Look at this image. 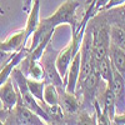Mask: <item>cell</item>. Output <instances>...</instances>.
Wrapping results in <instances>:
<instances>
[{
	"label": "cell",
	"mask_w": 125,
	"mask_h": 125,
	"mask_svg": "<svg viewBox=\"0 0 125 125\" xmlns=\"http://www.w3.org/2000/svg\"><path fill=\"white\" fill-rule=\"evenodd\" d=\"M89 28L93 34V56L94 61L99 62L104 58L109 55L110 48V24L101 15L98 13L89 21Z\"/></svg>",
	"instance_id": "obj_1"
},
{
	"label": "cell",
	"mask_w": 125,
	"mask_h": 125,
	"mask_svg": "<svg viewBox=\"0 0 125 125\" xmlns=\"http://www.w3.org/2000/svg\"><path fill=\"white\" fill-rule=\"evenodd\" d=\"M80 6V3L76 0H66L62 3L53 15L44 18V20L53 28H58L59 25H69L71 29V34L74 35L78 29V18H76V10Z\"/></svg>",
	"instance_id": "obj_2"
},
{
	"label": "cell",
	"mask_w": 125,
	"mask_h": 125,
	"mask_svg": "<svg viewBox=\"0 0 125 125\" xmlns=\"http://www.w3.org/2000/svg\"><path fill=\"white\" fill-rule=\"evenodd\" d=\"M4 124H8V125H44L46 124V121L24 105L19 96V91H18V103L15 104V106L11 110H9Z\"/></svg>",
	"instance_id": "obj_3"
},
{
	"label": "cell",
	"mask_w": 125,
	"mask_h": 125,
	"mask_svg": "<svg viewBox=\"0 0 125 125\" xmlns=\"http://www.w3.org/2000/svg\"><path fill=\"white\" fill-rule=\"evenodd\" d=\"M56 55H58V51L53 48L51 43H49V45L46 46L45 51L43 53L39 61L44 68L45 81L50 83V84H54L58 88V90H60V89H65V83H64V79L60 76L59 71L56 69V65H55Z\"/></svg>",
	"instance_id": "obj_4"
},
{
	"label": "cell",
	"mask_w": 125,
	"mask_h": 125,
	"mask_svg": "<svg viewBox=\"0 0 125 125\" xmlns=\"http://www.w3.org/2000/svg\"><path fill=\"white\" fill-rule=\"evenodd\" d=\"M108 86L111 89L115 98L116 113H125V76L113 68V80Z\"/></svg>",
	"instance_id": "obj_5"
},
{
	"label": "cell",
	"mask_w": 125,
	"mask_h": 125,
	"mask_svg": "<svg viewBox=\"0 0 125 125\" xmlns=\"http://www.w3.org/2000/svg\"><path fill=\"white\" fill-rule=\"evenodd\" d=\"M59 96H60L59 104L66 115H78V113L81 110V100L76 94L68 93L65 89H60Z\"/></svg>",
	"instance_id": "obj_6"
},
{
	"label": "cell",
	"mask_w": 125,
	"mask_h": 125,
	"mask_svg": "<svg viewBox=\"0 0 125 125\" xmlns=\"http://www.w3.org/2000/svg\"><path fill=\"white\" fill-rule=\"evenodd\" d=\"M80 50L75 54V56L73 58L68 73H66V76L64 79L65 83V90L68 93H75L76 91V86H78V81H79V75H80V64H81V60H80Z\"/></svg>",
	"instance_id": "obj_7"
},
{
	"label": "cell",
	"mask_w": 125,
	"mask_h": 125,
	"mask_svg": "<svg viewBox=\"0 0 125 125\" xmlns=\"http://www.w3.org/2000/svg\"><path fill=\"white\" fill-rule=\"evenodd\" d=\"M0 100L5 110H11L18 103V88L15 86L11 78H9L0 86Z\"/></svg>",
	"instance_id": "obj_8"
},
{
	"label": "cell",
	"mask_w": 125,
	"mask_h": 125,
	"mask_svg": "<svg viewBox=\"0 0 125 125\" xmlns=\"http://www.w3.org/2000/svg\"><path fill=\"white\" fill-rule=\"evenodd\" d=\"M78 51L74 50V46H73V43H70L60 51H58V55L55 58V65H56V69L59 71V74L62 79H65L66 76V73H68V69H69V65L73 60V58L75 56V54Z\"/></svg>",
	"instance_id": "obj_9"
},
{
	"label": "cell",
	"mask_w": 125,
	"mask_h": 125,
	"mask_svg": "<svg viewBox=\"0 0 125 125\" xmlns=\"http://www.w3.org/2000/svg\"><path fill=\"white\" fill-rule=\"evenodd\" d=\"M26 39H25V29L18 30L13 35H10L6 40L1 41L0 40V48L5 50L6 53L14 54L18 53L19 50H21L23 48L26 46Z\"/></svg>",
	"instance_id": "obj_10"
},
{
	"label": "cell",
	"mask_w": 125,
	"mask_h": 125,
	"mask_svg": "<svg viewBox=\"0 0 125 125\" xmlns=\"http://www.w3.org/2000/svg\"><path fill=\"white\" fill-rule=\"evenodd\" d=\"M28 53H29V50H28V48L25 46V48H23L21 50H19L18 53H15L11 58H10V60L3 65V68L0 69V86H1L4 83L10 78V75H11L14 68H16L20 62H21V61L26 58Z\"/></svg>",
	"instance_id": "obj_11"
},
{
	"label": "cell",
	"mask_w": 125,
	"mask_h": 125,
	"mask_svg": "<svg viewBox=\"0 0 125 125\" xmlns=\"http://www.w3.org/2000/svg\"><path fill=\"white\" fill-rule=\"evenodd\" d=\"M99 13H101V15L110 25H118L125 30V3L111 9L101 10Z\"/></svg>",
	"instance_id": "obj_12"
},
{
	"label": "cell",
	"mask_w": 125,
	"mask_h": 125,
	"mask_svg": "<svg viewBox=\"0 0 125 125\" xmlns=\"http://www.w3.org/2000/svg\"><path fill=\"white\" fill-rule=\"evenodd\" d=\"M39 23H40V1L39 0H34L33 6H31L30 11L28 13V20H26V25H25V39H26V41L34 34V31L36 30Z\"/></svg>",
	"instance_id": "obj_13"
},
{
	"label": "cell",
	"mask_w": 125,
	"mask_h": 125,
	"mask_svg": "<svg viewBox=\"0 0 125 125\" xmlns=\"http://www.w3.org/2000/svg\"><path fill=\"white\" fill-rule=\"evenodd\" d=\"M109 59L111 61L113 68L118 73H120L123 76H125V51L121 48L116 46L115 44L110 43Z\"/></svg>",
	"instance_id": "obj_14"
},
{
	"label": "cell",
	"mask_w": 125,
	"mask_h": 125,
	"mask_svg": "<svg viewBox=\"0 0 125 125\" xmlns=\"http://www.w3.org/2000/svg\"><path fill=\"white\" fill-rule=\"evenodd\" d=\"M40 106L44 109L46 116H48V121L49 124H59V123H64L65 121V113L62 110V108L60 106V104L58 105H49L45 101H39Z\"/></svg>",
	"instance_id": "obj_15"
},
{
	"label": "cell",
	"mask_w": 125,
	"mask_h": 125,
	"mask_svg": "<svg viewBox=\"0 0 125 125\" xmlns=\"http://www.w3.org/2000/svg\"><path fill=\"white\" fill-rule=\"evenodd\" d=\"M95 66L99 71V75H100L101 80L106 85H109L113 80V65H111V61L109 59V55L106 58H104L103 60H100L99 62H95Z\"/></svg>",
	"instance_id": "obj_16"
},
{
	"label": "cell",
	"mask_w": 125,
	"mask_h": 125,
	"mask_svg": "<svg viewBox=\"0 0 125 125\" xmlns=\"http://www.w3.org/2000/svg\"><path fill=\"white\" fill-rule=\"evenodd\" d=\"M26 84H28L30 93L35 96V99L38 101H44L43 94H44V88H45V84H46V81L44 79L43 80H36V79L26 78Z\"/></svg>",
	"instance_id": "obj_17"
},
{
	"label": "cell",
	"mask_w": 125,
	"mask_h": 125,
	"mask_svg": "<svg viewBox=\"0 0 125 125\" xmlns=\"http://www.w3.org/2000/svg\"><path fill=\"white\" fill-rule=\"evenodd\" d=\"M44 101L49 105H58L60 101V96H59V90L54 84L46 83L45 88H44V94H43Z\"/></svg>",
	"instance_id": "obj_18"
},
{
	"label": "cell",
	"mask_w": 125,
	"mask_h": 125,
	"mask_svg": "<svg viewBox=\"0 0 125 125\" xmlns=\"http://www.w3.org/2000/svg\"><path fill=\"white\" fill-rule=\"evenodd\" d=\"M110 39L113 44L125 51V30L123 28L118 25H110Z\"/></svg>",
	"instance_id": "obj_19"
},
{
	"label": "cell",
	"mask_w": 125,
	"mask_h": 125,
	"mask_svg": "<svg viewBox=\"0 0 125 125\" xmlns=\"http://www.w3.org/2000/svg\"><path fill=\"white\" fill-rule=\"evenodd\" d=\"M15 54V53H14ZM14 54H10V53H6L5 50H3L1 48H0V64H5V62H8L10 60V58H11Z\"/></svg>",
	"instance_id": "obj_20"
},
{
	"label": "cell",
	"mask_w": 125,
	"mask_h": 125,
	"mask_svg": "<svg viewBox=\"0 0 125 125\" xmlns=\"http://www.w3.org/2000/svg\"><path fill=\"white\" fill-rule=\"evenodd\" d=\"M113 124L125 125V113H121V114H115V116H114V119H113Z\"/></svg>",
	"instance_id": "obj_21"
},
{
	"label": "cell",
	"mask_w": 125,
	"mask_h": 125,
	"mask_svg": "<svg viewBox=\"0 0 125 125\" xmlns=\"http://www.w3.org/2000/svg\"><path fill=\"white\" fill-rule=\"evenodd\" d=\"M124 3H125V0H109V3L106 4L105 8H104V10L115 8V6H119V5H123Z\"/></svg>",
	"instance_id": "obj_22"
},
{
	"label": "cell",
	"mask_w": 125,
	"mask_h": 125,
	"mask_svg": "<svg viewBox=\"0 0 125 125\" xmlns=\"http://www.w3.org/2000/svg\"><path fill=\"white\" fill-rule=\"evenodd\" d=\"M94 1H95V6L98 9V11H101L106 6V4L109 3V0H94Z\"/></svg>",
	"instance_id": "obj_23"
},
{
	"label": "cell",
	"mask_w": 125,
	"mask_h": 125,
	"mask_svg": "<svg viewBox=\"0 0 125 125\" xmlns=\"http://www.w3.org/2000/svg\"><path fill=\"white\" fill-rule=\"evenodd\" d=\"M33 0H25L24 1V6H23V10L25 13H29L30 11V9H31V6H33Z\"/></svg>",
	"instance_id": "obj_24"
},
{
	"label": "cell",
	"mask_w": 125,
	"mask_h": 125,
	"mask_svg": "<svg viewBox=\"0 0 125 125\" xmlns=\"http://www.w3.org/2000/svg\"><path fill=\"white\" fill-rule=\"evenodd\" d=\"M8 113H9V110H5L4 108L0 109V119H1L3 121H5V119L8 116Z\"/></svg>",
	"instance_id": "obj_25"
},
{
	"label": "cell",
	"mask_w": 125,
	"mask_h": 125,
	"mask_svg": "<svg viewBox=\"0 0 125 125\" xmlns=\"http://www.w3.org/2000/svg\"><path fill=\"white\" fill-rule=\"evenodd\" d=\"M4 14H5L4 9H3V8H0V15H4Z\"/></svg>",
	"instance_id": "obj_26"
},
{
	"label": "cell",
	"mask_w": 125,
	"mask_h": 125,
	"mask_svg": "<svg viewBox=\"0 0 125 125\" xmlns=\"http://www.w3.org/2000/svg\"><path fill=\"white\" fill-rule=\"evenodd\" d=\"M3 124H4V121H3L1 119H0V125H3Z\"/></svg>",
	"instance_id": "obj_27"
}]
</instances>
